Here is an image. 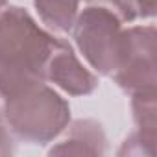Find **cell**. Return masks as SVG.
<instances>
[{"label": "cell", "instance_id": "obj_7", "mask_svg": "<svg viewBox=\"0 0 157 157\" xmlns=\"http://www.w3.org/2000/svg\"><path fill=\"white\" fill-rule=\"evenodd\" d=\"M63 139L50 148V155H104L107 139L104 128L94 118L70 122L61 133Z\"/></svg>", "mask_w": 157, "mask_h": 157}, {"label": "cell", "instance_id": "obj_1", "mask_svg": "<svg viewBox=\"0 0 157 157\" xmlns=\"http://www.w3.org/2000/svg\"><path fill=\"white\" fill-rule=\"evenodd\" d=\"M57 39L24 8L10 6L0 11V96L46 82V65Z\"/></svg>", "mask_w": 157, "mask_h": 157}, {"label": "cell", "instance_id": "obj_5", "mask_svg": "<svg viewBox=\"0 0 157 157\" xmlns=\"http://www.w3.org/2000/svg\"><path fill=\"white\" fill-rule=\"evenodd\" d=\"M44 78L48 83L56 85L68 96H87L98 87L96 74L80 61L74 48L63 39H57L54 46Z\"/></svg>", "mask_w": 157, "mask_h": 157}, {"label": "cell", "instance_id": "obj_9", "mask_svg": "<svg viewBox=\"0 0 157 157\" xmlns=\"http://www.w3.org/2000/svg\"><path fill=\"white\" fill-rule=\"evenodd\" d=\"M15 153V144H13V135L4 120V115L0 111V157H8Z\"/></svg>", "mask_w": 157, "mask_h": 157}, {"label": "cell", "instance_id": "obj_4", "mask_svg": "<svg viewBox=\"0 0 157 157\" xmlns=\"http://www.w3.org/2000/svg\"><path fill=\"white\" fill-rule=\"evenodd\" d=\"M115 83L131 94L155 93V26L140 24L126 28V50L118 68L113 72Z\"/></svg>", "mask_w": 157, "mask_h": 157}, {"label": "cell", "instance_id": "obj_11", "mask_svg": "<svg viewBox=\"0 0 157 157\" xmlns=\"http://www.w3.org/2000/svg\"><path fill=\"white\" fill-rule=\"evenodd\" d=\"M6 4H8V0H0V11L6 8Z\"/></svg>", "mask_w": 157, "mask_h": 157}, {"label": "cell", "instance_id": "obj_2", "mask_svg": "<svg viewBox=\"0 0 157 157\" xmlns=\"http://www.w3.org/2000/svg\"><path fill=\"white\" fill-rule=\"evenodd\" d=\"M2 115L13 137L28 144H48L70 124L68 102L48 82H39L2 98Z\"/></svg>", "mask_w": 157, "mask_h": 157}, {"label": "cell", "instance_id": "obj_8", "mask_svg": "<svg viewBox=\"0 0 157 157\" xmlns=\"http://www.w3.org/2000/svg\"><path fill=\"white\" fill-rule=\"evenodd\" d=\"M82 2L85 0H33V6L46 26L57 32H70Z\"/></svg>", "mask_w": 157, "mask_h": 157}, {"label": "cell", "instance_id": "obj_3", "mask_svg": "<svg viewBox=\"0 0 157 157\" xmlns=\"http://www.w3.org/2000/svg\"><path fill=\"white\" fill-rule=\"evenodd\" d=\"M126 19L104 0H85L80 8L72 37L85 61L102 76H113L126 50Z\"/></svg>", "mask_w": 157, "mask_h": 157}, {"label": "cell", "instance_id": "obj_6", "mask_svg": "<svg viewBox=\"0 0 157 157\" xmlns=\"http://www.w3.org/2000/svg\"><path fill=\"white\" fill-rule=\"evenodd\" d=\"M131 111L135 120V131L124 140L122 153L135 155H155V140H157V122H155V93H139L131 94Z\"/></svg>", "mask_w": 157, "mask_h": 157}, {"label": "cell", "instance_id": "obj_10", "mask_svg": "<svg viewBox=\"0 0 157 157\" xmlns=\"http://www.w3.org/2000/svg\"><path fill=\"white\" fill-rule=\"evenodd\" d=\"M137 10H139V17L142 19H150L155 15V0H137Z\"/></svg>", "mask_w": 157, "mask_h": 157}]
</instances>
